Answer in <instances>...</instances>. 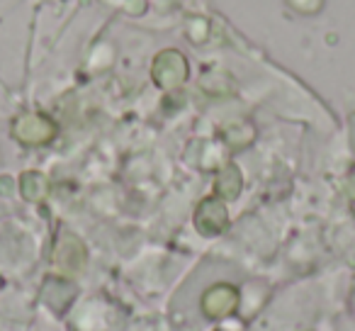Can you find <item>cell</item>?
<instances>
[{
  "label": "cell",
  "instance_id": "obj_1",
  "mask_svg": "<svg viewBox=\"0 0 355 331\" xmlns=\"http://www.w3.org/2000/svg\"><path fill=\"white\" fill-rule=\"evenodd\" d=\"M185 74H188V66H185V59L178 51H163L156 59V66H153V78L163 88H173V85L183 83Z\"/></svg>",
  "mask_w": 355,
  "mask_h": 331
},
{
  "label": "cell",
  "instance_id": "obj_2",
  "mask_svg": "<svg viewBox=\"0 0 355 331\" xmlns=\"http://www.w3.org/2000/svg\"><path fill=\"white\" fill-rule=\"evenodd\" d=\"M54 124L42 114H25L15 122V137L25 144H42L54 137Z\"/></svg>",
  "mask_w": 355,
  "mask_h": 331
},
{
  "label": "cell",
  "instance_id": "obj_3",
  "mask_svg": "<svg viewBox=\"0 0 355 331\" xmlns=\"http://www.w3.org/2000/svg\"><path fill=\"white\" fill-rule=\"evenodd\" d=\"M236 305H239V292L232 285H214L202 297V309L209 316L229 314V312H234Z\"/></svg>",
  "mask_w": 355,
  "mask_h": 331
},
{
  "label": "cell",
  "instance_id": "obj_4",
  "mask_svg": "<svg viewBox=\"0 0 355 331\" xmlns=\"http://www.w3.org/2000/svg\"><path fill=\"white\" fill-rule=\"evenodd\" d=\"M227 210L219 203L217 198H209L200 205L198 214H195V224L202 234H219L224 227H227Z\"/></svg>",
  "mask_w": 355,
  "mask_h": 331
},
{
  "label": "cell",
  "instance_id": "obj_5",
  "mask_svg": "<svg viewBox=\"0 0 355 331\" xmlns=\"http://www.w3.org/2000/svg\"><path fill=\"white\" fill-rule=\"evenodd\" d=\"M217 190L224 198H236L239 190H241V173H239V169H234V166L224 169L222 176L217 178Z\"/></svg>",
  "mask_w": 355,
  "mask_h": 331
}]
</instances>
